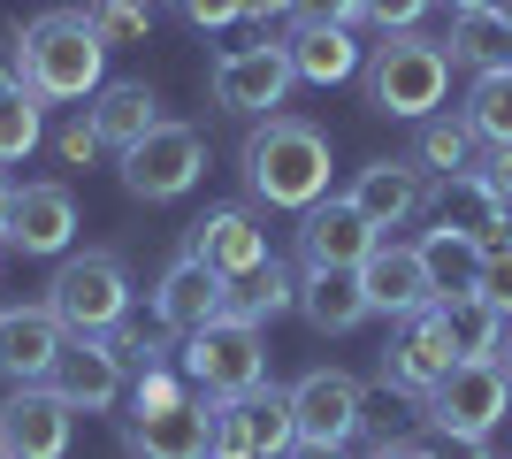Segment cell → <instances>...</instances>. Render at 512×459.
I'll use <instances>...</instances> for the list:
<instances>
[{
    "mask_svg": "<svg viewBox=\"0 0 512 459\" xmlns=\"http://www.w3.org/2000/svg\"><path fill=\"white\" fill-rule=\"evenodd\" d=\"M237 161H245L253 199H268V207L306 215L314 199H329V138L314 123H299V115H260Z\"/></svg>",
    "mask_w": 512,
    "mask_h": 459,
    "instance_id": "cell-1",
    "label": "cell"
},
{
    "mask_svg": "<svg viewBox=\"0 0 512 459\" xmlns=\"http://www.w3.org/2000/svg\"><path fill=\"white\" fill-rule=\"evenodd\" d=\"M16 62H23V85L39 100H85V92L107 85V46L92 31L85 8H46L16 31Z\"/></svg>",
    "mask_w": 512,
    "mask_h": 459,
    "instance_id": "cell-2",
    "label": "cell"
},
{
    "mask_svg": "<svg viewBox=\"0 0 512 459\" xmlns=\"http://www.w3.org/2000/svg\"><path fill=\"white\" fill-rule=\"evenodd\" d=\"M451 92V54L421 31H383L375 62H367V108L398 115V123H428Z\"/></svg>",
    "mask_w": 512,
    "mask_h": 459,
    "instance_id": "cell-3",
    "label": "cell"
},
{
    "mask_svg": "<svg viewBox=\"0 0 512 459\" xmlns=\"http://www.w3.org/2000/svg\"><path fill=\"white\" fill-rule=\"evenodd\" d=\"M184 375H192L207 398H245L268 383V329L245 322V314H214L207 329H192L184 337Z\"/></svg>",
    "mask_w": 512,
    "mask_h": 459,
    "instance_id": "cell-4",
    "label": "cell"
},
{
    "mask_svg": "<svg viewBox=\"0 0 512 459\" xmlns=\"http://www.w3.org/2000/svg\"><path fill=\"white\" fill-rule=\"evenodd\" d=\"M46 306L62 314L69 337H107V329L130 314V276H123L115 253H77V261H62Z\"/></svg>",
    "mask_w": 512,
    "mask_h": 459,
    "instance_id": "cell-5",
    "label": "cell"
},
{
    "mask_svg": "<svg viewBox=\"0 0 512 459\" xmlns=\"http://www.w3.org/2000/svg\"><path fill=\"white\" fill-rule=\"evenodd\" d=\"M428 429H444V437H490L497 421L512 414V375L505 360H459V368L428 391Z\"/></svg>",
    "mask_w": 512,
    "mask_h": 459,
    "instance_id": "cell-6",
    "label": "cell"
},
{
    "mask_svg": "<svg viewBox=\"0 0 512 459\" xmlns=\"http://www.w3.org/2000/svg\"><path fill=\"white\" fill-rule=\"evenodd\" d=\"M291 444H299L291 391L260 383L245 398H214V459H283Z\"/></svg>",
    "mask_w": 512,
    "mask_h": 459,
    "instance_id": "cell-7",
    "label": "cell"
},
{
    "mask_svg": "<svg viewBox=\"0 0 512 459\" xmlns=\"http://www.w3.org/2000/svg\"><path fill=\"white\" fill-rule=\"evenodd\" d=\"M199 169H207V138L192 131V123H161L153 138H138V146L123 153V192L130 199H184L199 184Z\"/></svg>",
    "mask_w": 512,
    "mask_h": 459,
    "instance_id": "cell-8",
    "label": "cell"
},
{
    "mask_svg": "<svg viewBox=\"0 0 512 459\" xmlns=\"http://www.w3.org/2000/svg\"><path fill=\"white\" fill-rule=\"evenodd\" d=\"M291 421H299V444H352L367 421V383L344 368H306L291 383Z\"/></svg>",
    "mask_w": 512,
    "mask_h": 459,
    "instance_id": "cell-9",
    "label": "cell"
},
{
    "mask_svg": "<svg viewBox=\"0 0 512 459\" xmlns=\"http://www.w3.org/2000/svg\"><path fill=\"white\" fill-rule=\"evenodd\" d=\"M207 85H214V108H230V115H276L283 92L299 85V69H291V54H283V39H260V46L222 54Z\"/></svg>",
    "mask_w": 512,
    "mask_h": 459,
    "instance_id": "cell-10",
    "label": "cell"
},
{
    "mask_svg": "<svg viewBox=\"0 0 512 459\" xmlns=\"http://www.w3.org/2000/svg\"><path fill=\"white\" fill-rule=\"evenodd\" d=\"M451 368H459V352H451V337H444V314L421 306V314L398 322V337H390V352H383V391L421 398L428 406V391H436Z\"/></svg>",
    "mask_w": 512,
    "mask_h": 459,
    "instance_id": "cell-11",
    "label": "cell"
},
{
    "mask_svg": "<svg viewBox=\"0 0 512 459\" xmlns=\"http://www.w3.org/2000/svg\"><path fill=\"white\" fill-rule=\"evenodd\" d=\"M123 444L138 459H214V398L192 391V398H176V406H146L123 429Z\"/></svg>",
    "mask_w": 512,
    "mask_h": 459,
    "instance_id": "cell-12",
    "label": "cell"
},
{
    "mask_svg": "<svg viewBox=\"0 0 512 459\" xmlns=\"http://www.w3.org/2000/svg\"><path fill=\"white\" fill-rule=\"evenodd\" d=\"M375 245H383V230L352 207V192H329V199H314V207L299 215V253H306V268H360Z\"/></svg>",
    "mask_w": 512,
    "mask_h": 459,
    "instance_id": "cell-13",
    "label": "cell"
},
{
    "mask_svg": "<svg viewBox=\"0 0 512 459\" xmlns=\"http://www.w3.org/2000/svg\"><path fill=\"white\" fill-rule=\"evenodd\" d=\"M421 215H428V230L467 238V245H482V253H490V245H505V230H512V207H505V199H497L474 169H467V176H444V184L428 192Z\"/></svg>",
    "mask_w": 512,
    "mask_h": 459,
    "instance_id": "cell-14",
    "label": "cell"
},
{
    "mask_svg": "<svg viewBox=\"0 0 512 459\" xmlns=\"http://www.w3.org/2000/svg\"><path fill=\"white\" fill-rule=\"evenodd\" d=\"M69 429H77V406H62L46 383H16V398L0 406V452L8 459H62Z\"/></svg>",
    "mask_w": 512,
    "mask_h": 459,
    "instance_id": "cell-15",
    "label": "cell"
},
{
    "mask_svg": "<svg viewBox=\"0 0 512 459\" xmlns=\"http://www.w3.org/2000/svg\"><path fill=\"white\" fill-rule=\"evenodd\" d=\"M214 314H230V284L184 245V253L169 261V276L153 284V322L169 329V337H192V329H207Z\"/></svg>",
    "mask_w": 512,
    "mask_h": 459,
    "instance_id": "cell-16",
    "label": "cell"
},
{
    "mask_svg": "<svg viewBox=\"0 0 512 459\" xmlns=\"http://www.w3.org/2000/svg\"><path fill=\"white\" fill-rule=\"evenodd\" d=\"M46 391L62 398V406H77V414H107L123 398V360H115L107 337H69L54 352V368H46Z\"/></svg>",
    "mask_w": 512,
    "mask_h": 459,
    "instance_id": "cell-17",
    "label": "cell"
},
{
    "mask_svg": "<svg viewBox=\"0 0 512 459\" xmlns=\"http://www.w3.org/2000/svg\"><path fill=\"white\" fill-rule=\"evenodd\" d=\"M360 284H367V306L390 314V322H406V314L436 306V276H428L421 245H375V253L360 261Z\"/></svg>",
    "mask_w": 512,
    "mask_h": 459,
    "instance_id": "cell-18",
    "label": "cell"
},
{
    "mask_svg": "<svg viewBox=\"0 0 512 459\" xmlns=\"http://www.w3.org/2000/svg\"><path fill=\"white\" fill-rule=\"evenodd\" d=\"M62 345H69V329L54 306H0V375L8 383H46Z\"/></svg>",
    "mask_w": 512,
    "mask_h": 459,
    "instance_id": "cell-19",
    "label": "cell"
},
{
    "mask_svg": "<svg viewBox=\"0 0 512 459\" xmlns=\"http://www.w3.org/2000/svg\"><path fill=\"white\" fill-rule=\"evenodd\" d=\"M69 238H77V199H69L62 184H23L16 207H8V238L0 245L54 261V253H69Z\"/></svg>",
    "mask_w": 512,
    "mask_h": 459,
    "instance_id": "cell-20",
    "label": "cell"
},
{
    "mask_svg": "<svg viewBox=\"0 0 512 459\" xmlns=\"http://www.w3.org/2000/svg\"><path fill=\"white\" fill-rule=\"evenodd\" d=\"M192 253L222 276V284H237L245 268H260L268 261V230H260L245 207H214L207 222H192Z\"/></svg>",
    "mask_w": 512,
    "mask_h": 459,
    "instance_id": "cell-21",
    "label": "cell"
},
{
    "mask_svg": "<svg viewBox=\"0 0 512 459\" xmlns=\"http://www.w3.org/2000/svg\"><path fill=\"white\" fill-rule=\"evenodd\" d=\"M352 207H360L375 230H398V222H413L428 207V176L413 169V161H367V169L352 176Z\"/></svg>",
    "mask_w": 512,
    "mask_h": 459,
    "instance_id": "cell-22",
    "label": "cell"
},
{
    "mask_svg": "<svg viewBox=\"0 0 512 459\" xmlns=\"http://www.w3.org/2000/svg\"><path fill=\"white\" fill-rule=\"evenodd\" d=\"M299 314L321 329V337H344V329H360L375 306H367L360 268H306L299 276Z\"/></svg>",
    "mask_w": 512,
    "mask_h": 459,
    "instance_id": "cell-23",
    "label": "cell"
},
{
    "mask_svg": "<svg viewBox=\"0 0 512 459\" xmlns=\"http://www.w3.org/2000/svg\"><path fill=\"white\" fill-rule=\"evenodd\" d=\"M291 69H299L306 85H344V77H360V46L344 23H299L291 39H283Z\"/></svg>",
    "mask_w": 512,
    "mask_h": 459,
    "instance_id": "cell-24",
    "label": "cell"
},
{
    "mask_svg": "<svg viewBox=\"0 0 512 459\" xmlns=\"http://www.w3.org/2000/svg\"><path fill=\"white\" fill-rule=\"evenodd\" d=\"M451 62L474 69V77H512V16L505 8H474V16L451 23Z\"/></svg>",
    "mask_w": 512,
    "mask_h": 459,
    "instance_id": "cell-25",
    "label": "cell"
},
{
    "mask_svg": "<svg viewBox=\"0 0 512 459\" xmlns=\"http://www.w3.org/2000/svg\"><path fill=\"white\" fill-rule=\"evenodd\" d=\"M92 123H100V138L115 153H130L138 138H153L169 115H161V100H153V85H100V108H92Z\"/></svg>",
    "mask_w": 512,
    "mask_h": 459,
    "instance_id": "cell-26",
    "label": "cell"
},
{
    "mask_svg": "<svg viewBox=\"0 0 512 459\" xmlns=\"http://www.w3.org/2000/svg\"><path fill=\"white\" fill-rule=\"evenodd\" d=\"M436 314H444V337L459 360H497L505 352V314H497L490 299H474V291H459V299H436Z\"/></svg>",
    "mask_w": 512,
    "mask_h": 459,
    "instance_id": "cell-27",
    "label": "cell"
},
{
    "mask_svg": "<svg viewBox=\"0 0 512 459\" xmlns=\"http://www.w3.org/2000/svg\"><path fill=\"white\" fill-rule=\"evenodd\" d=\"M291 306H299V284H291V268H283L276 253L230 284V314H245V322H260V329L276 322V314H291Z\"/></svg>",
    "mask_w": 512,
    "mask_h": 459,
    "instance_id": "cell-28",
    "label": "cell"
},
{
    "mask_svg": "<svg viewBox=\"0 0 512 459\" xmlns=\"http://www.w3.org/2000/svg\"><path fill=\"white\" fill-rule=\"evenodd\" d=\"M474 146H482V138L467 131V115H459V123H444V115H428L406 161H413L421 176H467V169H474Z\"/></svg>",
    "mask_w": 512,
    "mask_h": 459,
    "instance_id": "cell-29",
    "label": "cell"
},
{
    "mask_svg": "<svg viewBox=\"0 0 512 459\" xmlns=\"http://www.w3.org/2000/svg\"><path fill=\"white\" fill-rule=\"evenodd\" d=\"M46 138V100L31 85L0 92V161H23V153H39Z\"/></svg>",
    "mask_w": 512,
    "mask_h": 459,
    "instance_id": "cell-30",
    "label": "cell"
},
{
    "mask_svg": "<svg viewBox=\"0 0 512 459\" xmlns=\"http://www.w3.org/2000/svg\"><path fill=\"white\" fill-rule=\"evenodd\" d=\"M467 131L482 138V146H512V77H474Z\"/></svg>",
    "mask_w": 512,
    "mask_h": 459,
    "instance_id": "cell-31",
    "label": "cell"
},
{
    "mask_svg": "<svg viewBox=\"0 0 512 459\" xmlns=\"http://www.w3.org/2000/svg\"><path fill=\"white\" fill-rule=\"evenodd\" d=\"M428 276H436V299H459V291H474V268H482V245L467 238H444V230H428Z\"/></svg>",
    "mask_w": 512,
    "mask_h": 459,
    "instance_id": "cell-32",
    "label": "cell"
},
{
    "mask_svg": "<svg viewBox=\"0 0 512 459\" xmlns=\"http://www.w3.org/2000/svg\"><path fill=\"white\" fill-rule=\"evenodd\" d=\"M85 16L100 31V46H130V39H146L153 0H85Z\"/></svg>",
    "mask_w": 512,
    "mask_h": 459,
    "instance_id": "cell-33",
    "label": "cell"
},
{
    "mask_svg": "<svg viewBox=\"0 0 512 459\" xmlns=\"http://www.w3.org/2000/svg\"><path fill=\"white\" fill-rule=\"evenodd\" d=\"M474 299H490L497 314L512 322V238L482 253V268H474Z\"/></svg>",
    "mask_w": 512,
    "mask_h": 459,
    "instance_id": "cell-34",
    "label": "cell"
},
{
    "mask_svg": "<svg viewBox=\"0 0 512 459\" xmlns=\"http://www.w3.org/2000/svg\"><path fill=\"white\" fill-rule=\"evenodd\" d=\"M100 146H107V138H100V123H92V115H69L62 131H54V153H62L69 169H92V161H100Z\"/></svg>",
    "mask_w": 512,
    "mask_h": 459,
    "instance_id": "cell-35",
    "label": "cell"
},
{
    "mask_svg": "<svg viewBox=\"0 0 512 459\" xmlns=\"http://www.w3.org/2000/svg\"><path fill=\"white\" fill-rule=\"evenodd\" d=\"M428 8H436V0H360V16L375 23V31H413Z\"/></svg>",
    "mask_w": 512,
    "mask_h": 459,
    "instance_id": "cell-36",
    "label": "cell"
},
{
    "mask_svg": "<svg viewBox=\"0 0 512 459\" xmlns=\"http://www.w3.org/2000/svg\"><path fill=\"white\" fill-rule=\"evenodd\" d=\"M421 459H490V437H444V429H436V437L421 444Z\"/></svg>",
    "mask_w": 512,
    "mask_h": 459,
    "instance_id": "cell-37",
    "label": "cell"
},
{
    "mask_svg": "<svg viewBox=\"0 0 512 459\" xmlns=\"http://www.w3.org/2000/svg\"><path fill=\"white\" fill-rule=\"evenodd\" d=\"M184 16H192L199 31H222V23L245 16V0H184Z\"/></svg>",
    "mask_w": 512,
    "mask_h": 459,
    "instance_id": "cell-38",
    "label": "cell"
},
{
    "mask_svg": "<svg viewBox=\"0 0 512 459\" xmlns=\"http://www.w3.org/2000/svg\"><path fill=\"white\" fill-rule=\"evenodd\" d=\"M291 16H299V23H352V16H360V0H291Z\"/></svg>",
    "mask_w": 512,
    "mask_h": 459,
    "instance_id": "cell-39",
    "label": "cell"
},
{
    "mask_svg": "<svg viewBox=\"0 0 512 459\" xmlns=\"http://www.w3.org/2000/svg\"><path fill=\"white\" fill-rule=\"evenodd\" d=\"M474 176H482V184H490V192L512 207V146H490V161H482Z\"/></svg>",
    "mask_w": 512,
    "mask_h": 459,
    "instance_id": "cell-40",
    "label": "cell"
},
{
    "mask_svg": "<svg viewBox=\"0 0 512 459\" xmlns=\"http://www.w3.org/2000/svg\"><path fill=\"white\" fill-rule=\"evenodd\" d=\"M283 459H344V452H337V444H291Z\"/></svg>",
    "mask_w": 512,
    "mask_h": 459,
    "instance_id": "cell-41",
    "label": "cell"
},
{
    "mask_svg": "<svg viewBox=\"0 0 512 459\" xmlns=\"http://www.w3.org/2000/svg\"><path fill=\"white\" fill-rule=\"evenodd\" d=\"M283 8H291V0H245V16H253V23H268V16H283Z\"/></svg>",
    "mask_w": 512,
    "mask_h": 459,
    "instance_id": "cell-42",
    "label": "cell"
},
{
    "mask_svg": "<svg viewBox=\"0 0 512 459\" xmlns=\"http://www.w3.org/2000/svg\"><path fill=\"white\" fill-rule=\"evenodd\" d=\"M367 459H421V444H375Z\"/></svg>",
    "mask_w": 512,
    "mask_h": 459,
    "instance_id": "cell-43",
    "label": "cell"
},
{
    "mask_svg": "<svg viewBox=\"0 0 512 459\" xmlns=\"http://www.w3.org/2000/svg\"><path fill=\"white\" fill-rule=\"evenodd\" d=\"M8 207H16V184L0 176V238H8Z\"/></svg>",
    "mask_w": 512,
    "mask_h": 459,
    "instance_id": "cell-44",
    "label": "cell"
},
{
    "mask_svg": "<svg viewBox=\"0 0 512 459\" xmlns=\"http://www.w3.org/2000/svg\"><path fill=\"white\" fill-rule=\"evenodd\" d=\"M451 16H474V8H497V0H444Z\"/></svg>",
    "mask_w": 512,
    "mask_h": 459,
    "instance_id": "cell-45",
    "label": "cell"
},
{
    "mask_svg": "<svg viewBox=\"0 0 512 459\" xmlns=\"http://www.w3.org/2000/svg\"><path fill=\"white\" fill-rule=\"evenodd\" d=\"M497 360H505V375H512V329H505V352H497Z\"/></svg>",
    "mask_w": 512,
    "mask_h": 459,
    "instance_id": "cell-46",
    "label": "cell"
},
{
    "mask_svg": "<svg viewBox=\"0 0 512 459\" xmlns=\"http://www.w3.org/2000/svg\"><path fill=\"white\" fill-rule=\"evenodd\" d=\"M497 8H505V16H512V0H497Z\"/></svg>",
    "mask_w": 512,
    "mask_h": 459,
    "instance_id": "cell-47",
    "label": "cell"
},
{
    "mask_svg": "<svg viewBox=\"0 0 512 459\" xmlns=\"http://www.w3.org/2000/svg\"><path fill=\"white\" fill-rule=\"evenodd\" d=\"M0 459H8V452H0Z\"/></svg>",
    "mask_w": 512,
    "mask_h": 459,
    "instance_id": "cell-48",
    "label": "cell"
}]
</instances>
